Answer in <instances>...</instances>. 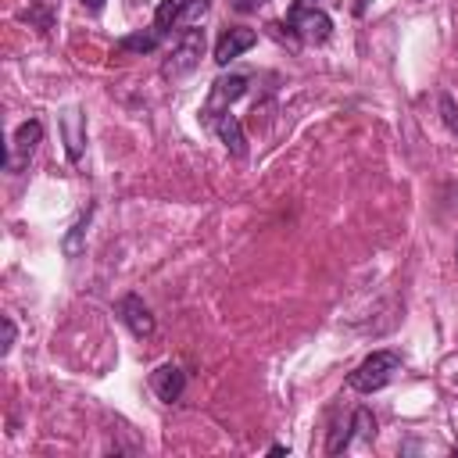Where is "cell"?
I'll list each match as a JSON object with an SVG mask.
<instances>
[{
  "instance_id": "cell-1",
  "label": "cell",
  "mask_w": 458,
  "mask_h": 458,
  "mask_svg": "<svg viewBox=\"0 0 458 458\" xmlns=\"http://www.w3.org/2000/svg\"><path fill=\"white\" fill-rule=\"evenodd\" d=\"M204 43H208L204 29H200V25H186V29L179 32V39L172 43V54L161 61V79H168V82L186 79V75L200 64V57H204Z\"/></svg>"
},
{
  "instance_id": "cell-2",
  "label": "cell",
  "mask_w": 458,
  "mask_h": 458,
  "mask_svg": "<svg viewBox=\"0 0 458 458\" xmlns=\"http://www.w3.org/2000/svg\"><path fill=\"white\" fill-rule=\"evenodd\" d=\"M397 372H401V354H397V351H372V354L347 376V386L358 390V394H376V390H383Z\"/></svg>"
},
{
  "instance_id": "cell-3",
  "label": "cell",
  "mask_w": 458,
  "mask_h": 458,
  "mask_svg": "<svg viewBox=\"0 0 458 458\" xmlns=\"http://www.w3.org/2000/svg\"><path fill=\"white\" fill-rule=\"evenodd\" d=\"M286 25L304 39V43H326L333 36V18L318 7V0H293Z\"/></svg>"
},
{
  "instance_id": "cell-4",
  "label": "cell",
  "mask_w": 458,
  "mask_h": 458,
  "mask_svg": "<svg viewBox=\"0 0 458 458\" xmlns=\"http://www.w3.org/2000/svg\"><path fill=\"white\" fill-rule=\"evenodd\" d=\"M39 140H43V122H36V118L21 122V125L14 129V136H11V150H7V172H21V168L32 161V154H36Z\"/></svg>"
},
{
  "instance_id": "cell-5",
  "label": "cell",
  "mask_w": 458,
  "mask_h": 458,
  "mask_svg": "<svg viewBox=\"0 0 458 458\" xmlns=\"http://www.w3.org/2000/svg\"><path fill=\"white\" fill-rule=\"evenodd\" d=\"M247 93V75H222L211 82V93H208V104L200 107V118H215L218 111H229L233 100H240Z\"/></svg>"
},
{
  "instance_id": "cell-6",
  "label": "cell",
  "mask_w": 458,
  "mask_h": 458,
  "mask_svg": "<svg viewBox=\"0 0 458 458\" xmlns=\"http://www.w3.org/2000/svg\"><path fill=\"white\" fill-rule=\"evenodd\" d=\"M118 318L129 326V333L132 336H140V340H147V336H154V329H157V322H154V315H150V308L143 304V297H136V293H125L122 301H118Z\"/></svg>"
},
{
  "instance_id": "cell-7",
  "label": "cell",
  "mask_w": 458,
  "mask_h": 458,
  "mask_svg": "<svg viewBox=\"0 0 458 458\" xmlns=\"http://www.w3.org/2000/svg\"><path fill=\"white\" fill-rule=\"evenodd\" d=\"M150 390L157 394V401L175 404V401L182 397V390H186V372H182L179 365L165 361V365H157V369L150 372Z\"/></svg>"
},
{
  "instance_id": "cell-8",
  "label": "cell",
  "mask_w": 458,
  "mask_h": 458,
  "mask_svg": "<svg viewBox=\"0 0 458 458\" xmlns=\"http://www.w3.org/2000/svg\"><path fill=\"white\" fill-rule=\"evenodd\" d=\"M204 125H211V129L218 132V140L225 143V150H229L233 157H247V136H243V125H240V118H236L233 111H218V114L208 118Z\"/></svg>"
},
{
  "instance_id": "cell-9",
  "label": "cell",
  "mask_w": 458,
  "mask_h": 458,
  "mask_svg": "<svg viewBox=\"0 0 458 458\" xmlns=\"http://www.w3.org/2000/svg\"><path fill=\"white\" fill-rule=\"evenodd\" d=\"M254 43H258V32L254 29H225L218 36V43H215V64H229L233 57H240Z\"/></svg>"
},
{
  "instance_id": "cell-10",
  "label": "cell",
  "mask_w": 458,
  "mask_h": 458,
  "mask_svg": "<svg viewBox=\"0 0 458 458\" xmlns=\"http://www.w3.org/2000/svg\"><path fill=\"white\" fill-rule=\"evenodd\" d=\"M61 129H64L68 157H72V161H79V154H82V143H86V125H82V114H79V107H68V111L61 114Z\"/></svg>"
},
{
  "instance_id": "cell-11",
  "label": "cell",
  "mask_w": 458,
  "mask_h": 458,
  "mask_svg": "<svg viewBox=\"0 0 458 458\" xmlns=\"http://www.w3.org/2000/svg\"><path fill=\"white\" fill-rule=\"evenodd\" d=\"M186 4L190 0H161L157 11H154V29L161 36H168L172 25H182V14H186Z\"/></svg>"
},
{
  "instance_id": "cell-12",
  "label": "cell",
  "mask_w": 458,
  "mask_h": 458,
  "mask_svg": "<svg viewBox=\"0 0 458 458\" xmlns=\"http://www.w3.org/2000/svg\"><path fill=\"white\" fill-rule=\"evenodd\" d=\"M89 215H93V208H86L75 222H72V229L64 233V240H61V250L68 254V258H79V250H82V236H86V225H89Z\"/></svg>"
},
{
  "instance_id": "cell-13",
  "label": "cell",
  "mask_w": 458,
  "mask_h": 458,
  "mask_svg": "<svg viewBox=\"0 0 458 458\" xmlns=\"http://www.w3.org/2000/svg\"><path fill=\"white\" fill-rule=\"evenodd\" d=\"M165 36L157 32V29H150V32H136V36H122L118 39V50H132V54H150V50H157V43H161Z\"/></svg>"
},
{
  "instance_id": "cell-14",
  "label": "cell",
  "mask_w": 458,
  "mask_h": 458,
  "mask_svg": "<svg viewBox=\"0 0 458 458\" xmlns=\"http://www.w3.org/2000/svg\"><path fill=\"white\" fill-rule=\"evenodd\" d=\"M351 422H354V429H358L365 440H372V437H376V419H372V411H369V408H354Z\"/></svg>"
},
{
  "instance_id": "cell-15",
  "label": "cell",
  "mask_w": 458,
  "mask_h": 458,
  "mask_svg": "<svg viewBox=\"0 0 458 458\" xmlns=\"http://www.w3.org/2000/svg\"><path fill=\"white\" fill-rule=\"evenodd\" d=\"M440 118H444V125L458 136V104H454L451 97H440Z\"/></svg>"
},
{
  "instance_id": "cell-16",
  "label": "cell",
  "mask_w": 458,
  "mask_h": 458,
  "mask_svg": "<svg viewBox=\"0 0 458 458\" xmlns=\"http://www.w3.org/2000/svg\"><path fill=\"white\" fill-rule=\"evenodd\" d=\"M204 14H208V0H190L186 4V14H182V25H197Z\"/></svg>"
},
{
  "instance_id": "cell-17",
  "label": "cell",
  "mask_w": 458,
  "mask_h": 458,
  "mask_svg": "<svg viewBox=\"0 0 458 458\" xmlns=\"http://www.w3.org/2000/svg\"><path fill=\"white\" fill-rule=\"evenodd\" d=\"M14 336H18V329H14V318H11V315H4V347H0V354H11V347H14Z\"/></svg>"
},
{
  "instance_id": "cell-18",
  "label": "cell",
  "mask_w": 458,
  "mask_h": 458,
  "mask_svg": "<svg viewBox=\"0 0 458 458\" xmlns=\"http://www.w3.org/2000/svg\"><path fill=\"white\" fill-rule=\"evenodd\" d=\"M268 0H233V7L240 11V14H250V11H258V7H265Z\"/></svg>"
},
{
  "instance_id": "cell-19",
  "label": "cell",
  "mask_w": 458,
  "mask_h": 458,
  "mask_svg": "<svg viewBox=\"0 0 458 458\" xmlns=\"http://www.w3.org/2000/svg\"><path fill=\"white\" fill-rule=\"evenodd\" d=\"M369 4H372V0H354V4H351V11H354V18H365V11H369Z\"/></svg>"
},
{
  "instance_id": "cell-20",
  "label": "cell",
  "mask_w": 458,
  "mask_h": 458,
  "mask_svg": "<svg viewBox=\"0 0 458 458\" xmlns=\"http://www.w3.org/2000/svg\"><path fill=\"white\" fill-rule=\"evenodd\" d=\"M82 7H89L93 14H100L104 11V0H82Z\"/></svg>"
},
{
  "instance_id": "cell-21",
  "label": "cell",
  "mask_w": 458,
  "mask_h": 458,
  "mask_svg": "<svg viewBox=\"0 0 458 458\" xmlns=\"http://www.w3.org/2000/svg\"><path fill=\"white\" fill-rule=\"evenodd\" d=\"M268 454H276V458H279V454H290V447H283V444H272V451H268Z\"/></svg>"
}]
</instances>
